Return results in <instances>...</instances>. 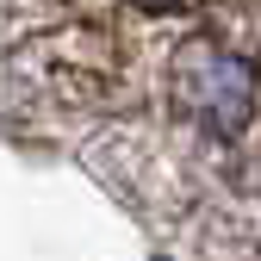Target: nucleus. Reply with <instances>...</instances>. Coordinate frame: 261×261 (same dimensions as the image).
<instances>
[{
    "instance_id": "1",
    "label": "nucleus",
    "mask_w": 261,
    "mask_h": 261,
    "mask_svg": "<svg viewBox=\"0 0 261 261\" xmlns=\"http://www.w3.org/2000/svg\"><path fill=\"white\" fill-rule=\"evenodd\" d=\"M174 100L187 118L212 124L218 137H237L255 112V69L224 44H187L174 62Z\"/></svg>"
},
{
    "instance_id": "2",
    "label": "nucleus",
    "mask_w": 261,
    "mask_h": 261,
    "mask_svg": "<svg viewBox=\"0 0 261 261\" xmlns=\"http://www.w3.org/2000/svg\"><path fill=\"white\" fill-rule=\"evenodd\" d=\"M137 7H174V0H137Z\"/></svg>"
}]
</instances>
